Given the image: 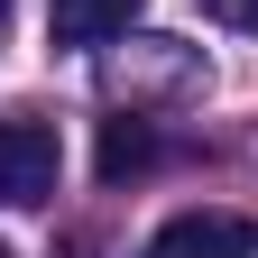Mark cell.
I'll list each match as a JSON object with an SVG mask.
<instances>
[{
  "mask_svg": "<svg viewBox=\"0 0 258 258\" xmlns=\"http://www.w3.org/2000/svg\"><path fill=\"white\" fill-rule=\"evenodd\" d=\"M203 10H212L221 28H249V37H258V0H203Z\"/></svg>",
  "mask_w": 258,
  "mask_h": 258,
  "instance_id": "8992f818",
  "label": "cell"
},
{
  "mask_svg": "<svg viewBox=\"0 0 258 258\" xmlns=\"http://www.w3.org/2000/svg\"><path fill=\"white\" fill-rule=\"evenodd\" d=\"M10 10H19V0H0V37H10Z\"/></svg>",
  "mask_w": 258,
  "mask_h": 258,
  "instance_id": "52a82bcc",
  "label": "cell"
},
{
  "mask_svg": "<svg viewBox=\"0 0 258 258\" xmlns=\"http://www.w3.org/2000/svg\"><path fill=\"white\" fill-rule=\"evenodd\" d=\"M249 249H258L249 212H175V221H157V240L139 258H249Z\"/></svg>",
  "mask_w": 258,
  "mask_h": 258,
  "instance_id": "7a4b0ae2",
  "label": "cell"
},
{
  "mask_svg": "<svg viewBox=\"0 0 258 258\" xmlns=\"http://www.w3.org/2000/svg\"><path fill=\"white\" fill-rule=\"evenodd\" d=\"M55 175H64V139H55V120H0V203L10 212H37L55 203Z\"/></svg>",
  "mask_w": 258,
  "mask_h": 258,
  "instance_id": "6da1fadb",
  "label": "cell"
},
{
  "mask_svg": "<svg viewBox=\"0 0 258 258\" xmlns=\"http://www.w3.org/2000/svg\"><path fill=\"white\" fill-rule=\"evenodd\" d=\"M194 74H203V55H194L184 37H139V55H120V64H111V92H129V111H139L157 83H175V92H184Z\"/></svg>",
  "mask_w": 258,
  "mask_h": 258,
  "instance_id": "3957f363",
  "label": "cell"
},
{
  "mask_svg": "<svg viewBox=\"0 0 258 258\" xmlns=\"http://www.w3.org/2000/svg\"><path fill=\"white\" fill-rule=\"evenodd\" d=\"M148 0H46V46H111Z\"/></svg>",
  "mask_w": 258,
  "mask_h": 258,
  "instance_id": "277c9868",
  "label": "cell"
},
{
  "mask_svg": "<svg viewBox=\"0 0 258 258\" xmlns=\"http://www.w3.org/2000/svg\"><path fill=\"white\" fill-rule=\"evenodd\" d=\"M0 258H10V249H0Z\"/></svg>",
  "mask_w": 258,
  "mask_h": 258,
  "instance_id": "ba28073f",
  "label": "cell"
},
{
  "mask_svg": "<svg viewBox=\"0 0 258 258\" xmlns=\"http://www.w3.org/2000/svg\"><path fill=\"white\" fill-rule=\"evenodd\" d=\"M157 157V129L139 120V111H120V120H102V184H129Z\"/></svg>",
  "mask_w": 258,
  "mask_h": 258,
  "instance_id": "5b68a950",
  "label": "cell"
}]
</instances>
